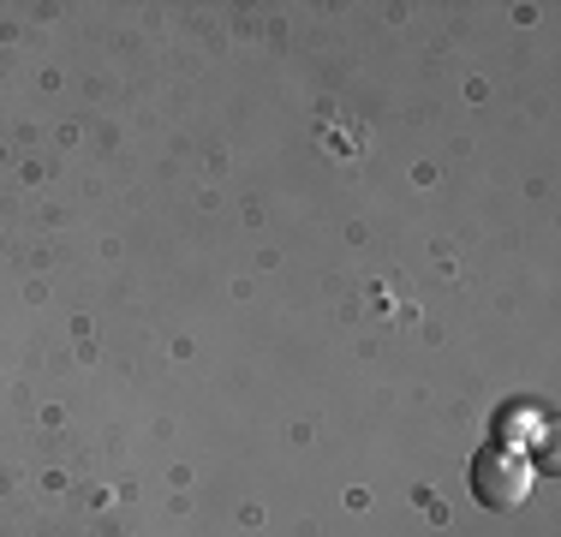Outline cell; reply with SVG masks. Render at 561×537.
Instances as JSON below:
<instances>
[{"label": "cell", "mask_w": 561, "mask_h": 537, "mask_svg": "<svg viewBox=\"0 0 561 537\" xmlns=\"http://www.w3.org/2000/svg\"><path fill=\"white\" fill-rule=\"evenodd\" d=\"M472 490L484 507H526L531 495V460L519 448H484L472 460Z\"/></svg>", "instance_id": "1"}]
</instances>
